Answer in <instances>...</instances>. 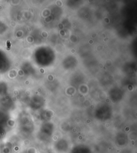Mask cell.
I'll use <instances>...</instances> for the list:
<instances>
[{
  "label": "cell",
  "instance_id": "1",
  "mask_svg": "<svg viewBox=\"0 0 137 153\" xmlns=\"http://www.w3.org/2000/svg\"><path fill=\"white\" fill-rule=\"evenodd\" d=\"M10 49H11V43L10 42V41H7V50L9 51Z\"/></svg>",
  "mask_w": 137,
  "mask_h": 153
}]
</instances>
